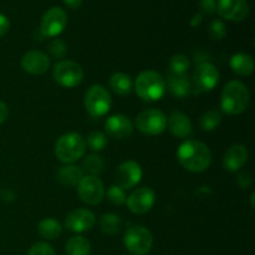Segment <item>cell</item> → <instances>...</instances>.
<instances>
[{"instance_id": "obj_1", "label": "cell", "mask_w": 255, "mask_h": 255, "mask_svg": "<svg viewBox=\"0 0 255 255\" xmlns=\"http://www.w3.org/2000/svg\"><path fill=\"white\" fill-rule=\"evenodd\" d=\"M177 158L187 171L199 173L209 168L212 163V153L206 143L194 139L183 142L177 151Z\"/></svg>"}, {"instance_id": "obj_2", "label": "cell", "mask_w": 255, "mask_h": 255, "mask_svg": "<svg viewBox=\"0 0 255 255\" xmlns=\"http://www.w3.org/2000/svg\"><path fill=\"white\" fill-rule=\"evenodd\" d=\"M249 100L251 96L246 84L238 80H233L229 81L222 91L221 109L229 116L241 115L248 107Z\"/></svg>"}, {"instance_id": "obj_3", "label": "cell", "mask_w": 255, "mask_h": 255, "mask_svg": "<svg viewBox=\"0 0 255 255\" xmlns=\"http://www.w3.org/2000/svg\"><path fill=\"white\" fill-rule=\"evenodd\" d=\"M86 152V141L76 132H69L60 137L55 143V156L65 164L79 161Z\"/></svg>"}, {"instance_id": "obj_4", "label": "cell", "mask_w": 255, "mask_h": 255, "mask_svg": "<svg viewBox=\"0 0 255 255\" xmlns=\"http://www.w3.org/2000/svg\"><path fill=\"white\" fill-rule=\"evenodd\" d=\"M134 89L139 99L144 101H158L166 92V81L159 72L146 70L137 76Z\"/></svg>"}, {"instance_id": "obj_5", "label": "cell", "mask_w": 255, "mask_h": 255, "mask_svg": "<svg viewBox=\"0 0 255 255\" xmlns=\"http://www.w3.org/2000/svg\"><path fill=\"white\" fill-rule=\"evenodd\" d=\"M84 104L90 116L99 119L111 110L112 99L110 92L102 85H92L85 94Z\"/></svg>"}, {"instance_id": "obj_6", "label": "cell", "mask_w": 255, "mask_h": 255, "mask_svg": "<svg viewBox=\"0 0 255 255\" xmlns=\"http://www.w3.org/2000/svg\"><path fill=\"white\" fill-rule=\"evenodd\" d=\"M124 243L131 254L147 255L153 246V237L146 227L133 226L125 233Z\"/></svg>"}, {"instance_id": "obj_7", "label": "cell", "mask_w": 255, "mask_h": 255, "mask_svg": "<svg viewBox=\"0 0 255 255\" xmlns=\"http://www.w3.org/2000/svg\"><path fill=\"white\" fill-rule=\"evenodd\" d=\"M52 77L60 86L72 89L79 86L84 79V70L77 62L71 60H62L55 64L52 69Z\"/></svg>"}, {"instance_id": "obj_8", "label": "cell", "mask_w": 255, "mask_h": 255, "mask_svg": "<svg viewBox=\"0 0 255 255\" xmlns=\"http://www.w3.org/2000/svg\"><path fill=\"white\" fill-rule=\"evenodd\" d=\"M136 127L142 133L148 134V136H157L166 129L167 117L161 110H146L137 116Z\"/></svg>"}, {"instance_id": "obj_9", "label": "cell", "mask_w": 255, "mask_h": 255, "mask_svg": "<svg viewBox=\"0 0 255 255\" xmlns=\"http://www.w3.org/2000/svg\"><path fill=\"white\" fill-rule=\"evenodd\" d=\"M80 199L89 206L101 203L105 197V187L101 179L96 176H84L77 186Z\"/></svg>"}, {"instance_id": "obj_10", "label": "cell", "mask_w": 255, "mask_h": 255, "mask_svg": "<svg viewBox=\"0 0 255 255\" xmlns=\"http://www.w3.org/2000/svg\"><path fill=\"white\" fill-rule=\"evenodd\" d=\"M192 81H193L194 89L198 92L212 91L218 85V69L211 62H201L194 69Z\"/></svg>"}, {"instance_id": "obj_11", "label": "cell", "mask_w": 255, "mask_h": 255, "mask_svg": "<svg viewBox=\"0 0 255 255\" xmlns=\"http://www.w3.org/2000/svg\"><path fill=\"white\" fill-rule=\"evenodd\" d=\"M67 25V15L61 7L54 6L47 10L41 19V30L44 36L54 37L61 34Z\"/></svg>"}, {"instance_id": "obj_12", "label": "cell", "mask_w": 255, "mask_h": 255, "mask_svg": "<svg viewBox=\"0 0 255 255\" xmlns=\"http://www.w3.org/2000/svg\"><path fill=\"white\" fill-rule=\"evenodd\" d=\"M142 178V168L137 162L126 161L119 166L115 173L116 186L124 191L132 189L139 183Z\"/></svg>"}, {"instance_id": "obj_13", "label": "cell", "mask_w": 255, "mask_h": 255, "mask_svg": "<svg viewBox=\"0 0 255 255\" xmlns=\"http://www.w3.org/2000/svg\"><path fill=\"white\" fill-rule=\"evenodd\" d=\"M154 202H156V194L147 187L137 188L126 199L127 207L134 214L147 213L153 207Z\"/></svg>"}, {"instance_id": "obj_14", "label": "cell", "mask_w": 255, "mask_h": 255, "mask_svg": "<svg viewBox=\"0 0 255 255\" xmlns=\"http://www.w3.org/2000/svg\"><path fill=\"white\" fill-rule=\"evenodd\" d=\"M96 223V218L92 212L89 209L79 208L70 212L65 219V227L67 231L74 232V233H84L89 232L94 228Z\"/></svg>"}, {"instance_id": "obj_15", "label": "cell", "mask_w": 255, "mask_h": 255, "mask_svg": "<svg viewBox=\"0 0 255 255\" xmlns=\"http://www.w3.org/2000/svg\"><path fill=\"white\" fill-rule=\"evenodd\" d=\"M217 12L219 16L231 21H242L249 14L247 0H218Z\"/></svg>"}, {"instance_id": "obj_16", "label": "cell", "mask_w": 255, "mask_h": 255, "mask_svg": "<svg viewBox=\"0 0 255 255\" xmlns=\"http://www.w3.org/2000/svg\"><path fill=\"white\" fill-rule=\"evenodd\" d=\"M21 67L27 74L42 75L49 70L50 59L45 52L39 51V50H31L22 56Z\"/></svg>"}, {"instance_id": "obj_17", "label": "cell", "mask_w": 255, "mask_h": 255, "mask_svg": "<svg viewBox=\"0 0 255 255\" xmlns=\"http://www.w3.org/2000/svg\"><path fill=\"white\" fill-rule=\"evenodd\" d=\"M105 128L109 136L116 139H125L133 132V125L131 120L125 115H114L105 122Z\"/></svg>"}, {"instance_id": "obj_18", "label": "cell", "mask_w": 255, "mask_h": 255, "mask_svg": "<svg viewBox=\"0 0 255 255\" xmlns=\"http://www.w3.org/2000/svg\"><path fill=\"white\" fill-rule=\"evenodd\" d=\"M249 152L243 144H233L227 149L224 153L223 166L231 172H237L243 168L244 164L248 162Z\"/></svg>"}, {"instance_id": "obj_19", "label": "cell", "mask_w": 255, "mask_h": 255, "mask_svg": "<svg viewBox=\"0 0 255 255\" xmlns=\"http://www.w3.org/2000/svg\"><path fill=\"white\" fill-rule=\"evenodd\" d=\"M169 132L178 138H187L192 133V122L187 115L182 112H173L167 119Z\"/></svg>"}, {"instance_id": "obj_20", "label": "cell", "mask_w": 255, "mask_h": 255, "mask_svg": "<svg viewBox=\"0 0 255 255\" xmlns=\"http://www.w3.org/2000/svg\"><path fill=\"white\" fill-rule=\"evenodd\" d=\"M82 177H84V172L75 164H65L60 167L56 172V181L67 188H75L79 186Z\"/></svg>"}, {"instance_id": "obj_21", "label": "cell", "mask_w": 255, "mask_h": 255, "mask_svg": "<svg viewBox=\"0 0 255 255\" xmlns=\"http://www.w3.org/2000/svg\"><path fill=\"white\" fill-rule=\"evenodd\" d=\"M166 87H168L172 95L182 99V97H186L189 95L192 89V82L187 74H172V72H169Z\"/></svg>"}, {"instance_id": "obj_22", "label": "cell", "mask_w": 255, "mask_h": 255, "mask_svg": "<svg viewBox=\"0 0 255 255\" xmlns=\"http://www.w3.org/2000/svg\"><path fill=\"white\" fill-rule=\"evenodd\" d=\"M231 67L239 76H249L254 71V59L251 55L238 52L232 56Z\"/></svg>"}, {"instance_id": "obj_23", "label": "cell", "mask_w": 255, "mask_h": 255, "mask_svg": "<svg viewBox=\"0 0 255 255\" xmlns=\"http://www.w3.org/2000/svg\"><path fill=\"white\" fill-rule=\"evenodd\" d=\"M65 251L67 255H90L91 254V244L89 239L81 236L71 237L66 242Z\"/></svg>"}, {"instance_id": "obj_24", "label": "cell", "mask_w": 255, "mask_h": 255, "mask_svg": "<svg viewBox=\"0 0 255 255\" xmlns=\"http://www.w3.org/2000/svg\"><path fill=\"white\" fill-rule=\"evenodd\" d=\"M37 232L46 241H54V239H57L60 237L62 232V227L56 219L46 218L40 222L39 226H37Z\"/></svg>"}, {"instance_id": "obj_25", "label": "cell", "mask_w": 255, "mask_h": 255, "mask_svg": "<svg viewBox=\"0 0 255 255\" xmlns=\"http://www.w3.org/2000/svg\"><path fill=\"white\" fill-rule=\"evenodd\" d=\"M110 86L116 94L126 96L132 91V80L124 72H116L110 79Z\"/></svg>"}, {"instance_id": "obj_26", "label": "cell", "mask_w": 255, "mask_h": 255, "mask_svg": "<svg viewBox=\"0 0 255 255\" xmlns=\"http://www.w3.org/2000/svg\"><path fill=\"white\" fill-rule=\"evenodd\" d=\"M122 222L117 214L107 213L100 218V229L104 232L105 234L109 236H115L121 231Z\"/></svg>"}, {"instance_id": "obj_27", "label": "cell", "mask_w": 255, "mask_h": 255, "mask_svg": "<svg viewBox=\"0 0 255 255\" xmlns=\"http://www.w3.org/2000/svg\"><path fill=\"white\" fill-rule=\"evenodd\" d=\"M221 122L222 114L218 110H211V111L206 112L204 115H202L201 120H199L202 129H204V131H213L219 126Z\"/></svg>"}, {"instance_id": "obj_28", "label": "cell", "mask_w": 255, "mask_h": 255, "mask_svg": "<svg viewBox=\"0 0 255 255\" xmlns=\"http://www.w3.org/2000/svg\"><path fill=\"white\" fill-rule=\"evenodd\" d=\"M82 167L89 173V176H99L104 168V161L97 154H90L82 162Z\"/></svg>"}, {"instance_id": "obj_29", "label": "cell", "mask_w": 255, "mask_h": 255, "mask_svg": "<svg viewBox=\"0 0 255 255\" xmlns=\"http://www.w3.org/2000/svg\"><path fill=\"white\" fill-rule=\"evenodd\" d=\"M189 69V60L186 55L177 54L169 61V72L172 74H187Z\"/></svg>"}, {"instance_id": "obj_30", "label": "cell", "mask_w": 255, "mask_h": 255, "mask_svg": "<svg viewBox=\"0 0 255 255\" xmlns=\"http://www.w3.org/2000/svg\"><path fill=\"white\" fill-rule=\"evenodd\" d=\"M107 138L106 134L102 133L100 131H92L91 133L87 136V146L90 149L95 152H100L106 147Z\"/></svg>"}, {"instance_id": "obj_31", "label": "cell", "mask_w": 255, "mask_h": 255, "mask_svg": "<svg viewBox=\"0 0 255 255\" xmlns=\"http://www.w3.org/2000/svg\"><path fill=\"white\" fill-rule=\"evenodd\" d=\"M107 199L115 206H121V204L126 203L127 197L124 189L120 188L119 186H112L107 191Z\"/></svg>"}, {"instance_id": "obj_32", "label": "cell", "mask_w": 255, "mask_h": 255, "mask_svg": "<svg viewBox=\"0 0 255 255\" xmlns=\"http://www.w3.org/2000/svg\"><path fill=\"white\" fill-rule=\"evenodd\" d=\"M49 52L54 59H62L67 52V46L62 40L55 39L49 44Z\"/></svg>"}, {"instance_id": "obj_33", "label": "cell", "mask_w": 255, "mask_h": 255, "mask_svg": "<svg viewBox=\"0 0 255 255\" xmlns=\"http://www.w3.org/2000/svg\"><path fill=\"white\" fill-rule=\"evenodd\" d=\"M227 34V27L221 20H214L209 25V35L213 40H222Z\"/></svg>"}, {"instance_id": "obj_34", "label": "cell", "mask_w": 255, "mask_h": 255, "mask_svg": "<svg viewBox=\"0 0 255 255\" xmlns=\"http://www.w3.org/2000/svg\"><path fill=\"white\" fill-rule=\"evenodd\" d=\"M27 255H55V251L50 244L45 243V242H39L30 248Z\"/></svg>"}, {"instance_id": "obj_35", "label": "cell", "mask_w": 255, "mask_h": 255, "mask_svg": "<svg viewBox=\"0 0 255 255\" xmlns=\"http://www.w3.org/2000/svg\"><path fill=\"white\" fill-rule=\"evenodd\" d=\"M199 7H201V11L203 12V14L212 15L213 12H216L217 2L216 0H201Z\"/></svg>"}, {"instance_id": "obj_36", "label": "cell", "mask_w": 255, "mask_h": 255, "mask_svg": "<svg viewBox=\"0 0 255 255\" xmlns=\"http://www.w3.org/2000/svg\"><path fill=\"white\" fill-rule=\"evenodd\" d=\"M237 182H238L241 188L247 189L251 187L252 183H253V177H252V174L249 173V172H242V173L238 174Z\"/></svg>"}, {"instance_id": "obj_37", "label": "cell", "mask_w": 255, "mask_h": 255, "mask_svg": "<svg viewBox=\"0 0 255 255\" xmlns=\"http://www.w3.org/2000/svg\"><path fill=\"white\" fill-rule=\"evenodd\" d=\"M10 22L5 15L0 14V36H4L7 31H9Z\"/></svg>"}, {"instance_id": "obj_38", "label": "cell", "mask_w": 255, "mask_h": 255, "mask_svg": "<svg viewBox=\"0 0 255 255\" xmlns=\"http://www.w3.org/2000/svg\"><path fill=\"white\" fill-rule=\"evenodd\" d=\"M7 116H9V109H7L6 104L0 100V125L6 121Z\"/></svg>"}, {"instance_id": "obj_39", "label": "cell", "mask_w": 255, "mask_h": 255, "mask_svg": "<svg viewBox=\"0 0 255 255\" xmlns=\"http://www.w3.org/2000/svg\"><path fill=\"white\" fill-rule=\"evenodd\" d=\"M62 1L70 9H77L82 4V0H62Z\"/></svg>"}, {"instance_id": "obj_40", "label": "cell", "mask_w": 255, "mask_h": 255, "mask_svg": "<svg viewBox=\"0 0 255 255\" xmlns=\"http://www.w3.org/2000/svg\"><path fill=\"white\" fill-rule=\"evenodd\" d=\"M201 21H202V15L198 14V15H196V16L193 17V20L191 21V25H192V26H198L199 22H201Z\"/></svg>"}, {"instance_id": "obj_41", "label": "cell", "mask_w": 255, "mask_h": 255, "mask_svg": "<svg viewBox=\"0 0 255 255\" xmlns=\"http://www.w3.org/2000/svg\"><path fill=\"white\" fill-rule=\"evenodd\" d=\"M254 197H255V193L253 192V193L251 194V202H252L251 206H252V208H254Z\"/></svg>"}]
</instances>
